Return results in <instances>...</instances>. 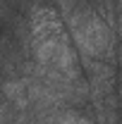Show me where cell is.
Masks as SVG:
<instances>
[{
  "label": "cell",
  "instance_id": "cell-1",
  "mask_svg": "<svg viewBox=\"0 0 122 124\" xmlns=\"http://www.w3.org/2000/svg\"><path fill=\"white\" fill-rule=\"evenodd\" d=\"M31 29V53L34 60L43 67L58 69L67 79H81V67H79V55L77 48L72 46L74 41L70 38L72 33H67L62 26L60 17L50 7H36L31 12L29 19Z\"/></svg>",
  "mask_w": 122,
  "mask_h": 124
},
{
  "label": "cell",
  "instance_id": "cell-2",
  "mask_svg": "<svg viewBox=\"0 0 122 124\" xmlns=\"http://www.w3.org/2000/svg\"><path fill=\"white\" fill-rule=\"evenodd\" d=\"M67 19V26L72 33L77 50L81 57H96V60H115V38L110 24L101 15H96L89 7H77Z\"/></svg>",
  "mask_w": 122,
  "mask_h": 124
},
{
  "label": "cell",
  "instance_id": "cell-3",
  "mask_svg": "<svg viewBox=\"0 0 122 124\" xmlns=\"http://www.w3.org/2000/svg\"><path fill=\"white\" fill-rule=\"evenodd\" d=\"M93 108H96V122L98 124H117L120 115H117V95L115 93L93 103Z\"/></svg>",
  "mask_w": 122,
  "mask_h": 124
},
{
  "label": "cell",
  "instance_id": "cell-4",
  "mask_svg": "<svg viewBox=\"0 0 122 124\" xmlns=\"http://www.w3.org/2000/svg\"><path fill=\"white\" fill-rule=\"evenodd\" d=\"M55 2H58V10H60L62 17H70L77 7H79V5H77V0H55Z\"/></svg>",
  "mask_w": 122,
  "mask_h": 124
}]
</instances>
